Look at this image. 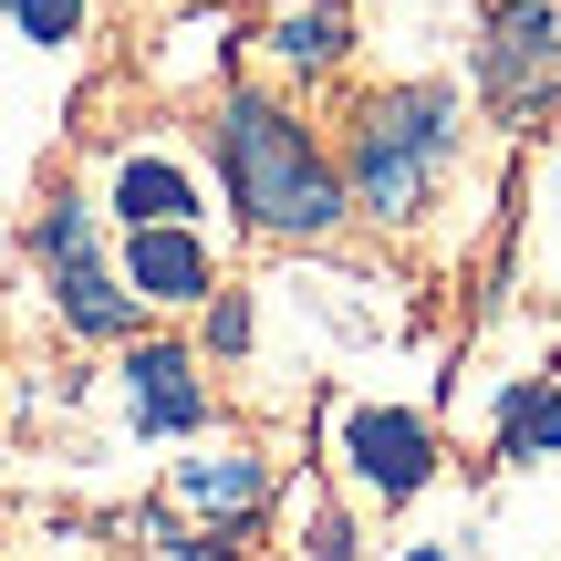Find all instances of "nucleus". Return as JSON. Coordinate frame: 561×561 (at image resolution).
I'll use <instances>...</instances> for the list:
<instances>
[{"mask_svg": "<svg viewBox=\"0 0 561 561\" xmlns=\"http://www.w3.org/2000/svg\"><path fill=\"white\" fill-rule=\"evenodd\" d=\"M500 458H561V396H551V385H510V405H500Z\"/></svg>", "mask_w": 561, "mask_h": 561, "instance_id": "9d476101", "label": "nucleus"}, {"mask_svg": "<svg viewBox=\"0 0 561 561\" xmlns=\"http://www.w3.org/2000/svg\"><path fill=\"white\" fill-rule=\"evenodd\" d=\"M198 208V178L187 167H167V157H125L115 167V219L136 229V219H187Z\"/></svg>", "mask_w": 561, "mask_h": 561, "instance_id": "6e6552de", "label": "nucleus"}, {"mask_svg": "<svg viewBox=\"0 0 561 561\" xmlns=\"http://www.w3.org/2000/svg\"><path fill=\"white\" fill-rule=\"evenodd\" d=\"M125 291L136 301H208V240L187 219H136L125 229Z\"/></svg>", "mask_w": 561, "mask_h": 561, "instance_id": "423d86ee", "label": "nucleus"}, {"mask_svg": "<svg viewBox=\"0 0 561 561\" xmlns=\"http://www.w3.org/2000/svg\"><path fill=\"white\" fill-rule=\"evenodd\" d=\"M219 187H229V208H240L250 229H280V240H322V229L354 208L343 178L312 157V136H301L271 94H229L219 104Z\"/></svg>", "mask_w": 561, "mask_h": 561, "instance_id": "f257e3e1", "label": "nucleus"}, {"mask_svg": "<svg viewBox=\"0 0 561 561\" xmlns=\"http://www.w3.org/2000/svg\"><path fill=\"white\" fill-rule=\"evenodd\" d=\"M32 250H42L53 301H62V322H73L83 343L136 333V291H125V271H104V250H94V208H83V198H53V208H42Z\"/></svg>", "mask_w": 561, "mask_h": 561, "instance_id": "7ed1b4c3", "label": "nucleus"}, {"mask_svg": "<svg viewBox=\"0 0 561 561\" xmlns=\"http://www.w3.org/2000/svg\"><path fill=\"white\" fill-rule=\"evenodd\" d=\"M125 396H136V426H146V437H187V426L208 416V385H198V364H187L178 343H136Z\"/></svg>", "mask_w": 561, "mask_h": 561, "instance_id": "0eeeda50", "label": "nucleus"}, {"mask_svg": "<svg viewBox=\"0 0 561 561\" xmlns=\"http://www.w3.org/2000/svg\"><path fill=\"white\" fill-rule=\"evenodd\" d=\"M312 561H354V541H343V520H312Z\"/></svg>", "mask_w": 561, "mask_h": 561, "instance_id": "4468645a", "label": "nucleus"}, {"mask_svg": "<svg viewBox=\"0 0 561 561\" xmlns=\"http://www.w3.org/2000/svg\"><path fill=\"white\" fill-rule=\"evenodd\" d=\"M11 21H21V42H73L83 0H11Z\"/></svg>", "mask_w": 561, "mask_h": 561, "instance_id": "f8f14e48", "label": "nucleus"}, {"mask_svg": "<svg viewBox=\"0 0 561 561\" xmlns=\"http://www.w3.org/2000/svg\"><path fill=\"white\" fill-rule=\"evenodd\" d=\"M479 83H489V104H500V115H530V104L561 83V11H551V0H510V11L489 21Z\"/></svg>", "mask_w": 561, "mask_h": 561, "instance_id": "20e7f679", "label": "nucleus"}, {"mask_svg": "<svg viewBox=\"0 0 561 561\" xmlns=\"http://www.w3.org/2000/svg\"><path fill=\"white\" fill-rule=\"evenodd\" d=\"M271 53H280V62H301V73H312V62H333V53H343V0L280 11V21H271Z\"/></svg>", "mask_w": 561, "mask_h": 561, "instance_id": "9b49d317", "label": "nucleus"}, {"mask_svg": "<svg viewBox=\"0 0 561 561\" xmlns=\"http://www.w3.org/2000/svg\"><path fill=\"white\" fill-rule=\"evenodd\" d=\"M447 157H458V94H437V83L375 94L364 125H354V178H343V198L375 208V219H405V208H426V187H437Z\"/></svg>", "mask_w": 561, "mask_h": 561, "instance_id": "f03ea898", "label": "nucleus"}, {"mask_svg": "<svg viewBox=\"0 0 561 561\" xmlns=\"http://www.w3.org/2000/svg\"><path fill=\"white\" fill-rule=\"evenodd\" d=\"M343 458H354V479L375 489V500H416V489L437 479V437H426V416H405V405H354V416H343Z\"/></svg>", "mask_w": 561, "mask_h": 561, "instance_id": "39448f33", "label": "nucleus"}, {"mask_svg": "<svg viewBox=\"0 0 561 561\" xmlns=\"http://www.w3.org/2000/svg\"><path fill=\"white\" fill-rule=\"evenodd\" d=\"M261 458H187L178 468V500L187 510H229V520H250V510H261Z\"/></svg>", "mask_w": 561, "mask_h": 561, "instance_id": "1a4fd4ad", "label": "nucleus"}, {"mask_svg": "<svg viewBox=\"0 0 561 561\" xmlns=\"http://www.w3.org/2000/svg\"><path fill=\"white\" fill-rule=\"evenodd\" d=\"M208 354H250V301H240V291L208 301Z\"/></svg>", "mask_w": 561, "mask_h": 561, "instance_id": "ddd939ff", "label": "nucleus"}]
</instances>
